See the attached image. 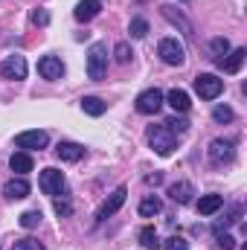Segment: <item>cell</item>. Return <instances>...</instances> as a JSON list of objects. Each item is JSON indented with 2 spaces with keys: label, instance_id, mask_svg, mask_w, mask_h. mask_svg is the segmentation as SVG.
I'll list each match as a JSON object with an SVG mask.
<instances>
[{
  "label": "cell",
  "instance_id": "16",
  "mask_svg": "<svg viewBox=\"0 0 247 250\" xmlns=\"http://www.w3.org/2000/svg\"><path fill=\"white\" fill-rule=\"evenodd\" d=\"M245 59H247V50H245V47L230 50V53L224 56V62H221L224 73H239V70H242V64H245Z\"/></svg>",
  "mask_w": 247,
  "mask_h": 250
},
{
  "label": "cell",
  "instance_id": "28",
  "mask_svg": "<svg viewBox=\"0 0 247 250\" xmlns=\"http://www.w3.org/2000/svg\"><path fill=\"white\" fill-rule=\"evenodd\" d=\"M212 120H215V123H230V120H233V108L215 105V108H212Z\"/></svg>",
  "mask_w": 247,
  "mask_h": 250
},
{
  "label": "cell",
  "instance_id": "6",
  "mask_svg": "<svg viewBox=\"0 0 247 250\" xmlns=\"http://www.w3.org/2000/svg\"><path fill=\"white\" fill-rule=\"evenodd\" d=\"M137 111L140 114H145V117H151V114H157L160 108H163V93L157 90V87H148V90H143L140 96H137Z\"/></svg>",
  "mask_w": 247,
  "mask_h": 250
},
{
  "label": "cell",
  "instance_id": "34",
  "mask_svg": "<svg viewBox=\"0 0 247 250\" xmlns=\"http://www.w3.org/2000/svg\"><path fill=\"white\" fill-rule=\"evenodd\" d=\"M218 248L221 250H233L236 248V239H233L230 233H218Z\"/></svg>",
  "mask_w": 247,
  "mask_h": 250
},
{
  "label": "cell",
  "instance_id": "17",
  "mask_svg": "<svg viewBox=\"0 0 247 250\" xmlns=\"http://www.w3.org/2000/svg\"><path fill=\"white\" fill-rule=\"evenodd\" d=\"M56 154H59L62 160H67V163H76V160L84 157V146H79V143H59Z\"/></svg>",
  "mask_w": 247,
  "mask_h": 250
},
{
  "label": "cell",
  "instance_id": "1",
  "mask_svg": "<svg viewBox=\"0 0 247 250\" xmlns=\"http://www.w3.org/2000/svg\"><path fill=\"white\" fill-rule=\"evenodd\" d=\"M145 137H148L151 148H154L160 157H169V154L175 151V146H178V137H175V134H172L166 125H148Z\"/></svg>",
  "mask_w": 247,
  "mask_h": 250
},
{
  "label": "cell",
  "instance_id": "4",
  "mask_svg": "<svg viewBox=\"0 0 247 250\" xmlns=\"http://www.w3.org/2000/svg\"><path fill=\"white\" fill-rule=\"evenodd\" d=\"M221 90H224V82H221L218 76H212V73L195 76V93H198L201 99H218Z\"/></svg>",
  "mask_w": 247,
  "mask_h": 250
},
{
  "label": "cell",
  "instance_id": "30",
  "mask_svg": "<svg viewBox=\"0 0 247 250\" xmlns=\"http://www.w3.org/2000/svg\"><path fill=\"white\" fill-rule=\"evenodd\" d=\"M163 125H166V128H169V131H172L175 137H181V134H186V128H189V123H186L184 117H181V120L175 117V120H169V123H163Z\"/></svg>",
  "mask_w": 247,
  "mask_h": 250
},
{
  "label": "cell",
  "instance_id": "31",
  "mask_svg": "<svg viewBox=\"0 0 247 250\" xmlns=\"http://www.w3.org/2000/svg\"><path fill=\"white\" fill-rule=\"evenodd\" d=\"M12 250H44V245L35 242V239H18V242L12 245Z\"/></svg>",
  "mask_w": 247,
  "mask_h": 250
},
{
  "label": "cell",
  "instance_id": "18",
  "mask_svg": "<svg viewBox=\"0 0 247 250\" xmlns=\"http://www.w3.org/2000/svg\"><path fill=\"white\" fill-rule=\"evenodd\" d=\"M192 195H195V189H192L189 181H181V184H172V187H169V198H172L175 204H189Z\"/></svg>",
  "mask_w": 247,
  "mask_h": 250
},
{
  "label": "cell",
  "instance_id": "21",
  "mask_svg": "<svg viewBox=\"0 0 247 250\" xmlns=\"http://www.w3.org/2000/svg\"><path fill=\"white\" fill-rule=\"evenodd\" d=\"M160 9H163V18H166V21H172V23H178V26L184 29L186 35H195V32H192V23L186 21V18L181 15V12H175V6H160Z\"/></svg>",
  "mask_w": 247,
  "mask_h": 250
},
{
  "label": "cell",
  "instance_id": "23",
  "mask_svg": "<svg viewBox=\"0 0 247 250\" xmlns=\"http://www.w3.org/2000/svg\"><path fill=\"white\" fill-rule=\"evenodd\" d=\"M209 53H212V62L221 67L224 56L230 53V41H227V38H212V41H209Z\"/></svg>",
  "mask_w": 247,
  "mask_h": 250
},
{
  "label": "cell",
  "instance_id": "8",
  "mask_svg": "<svg viewBox=\"0 0 247 250\" xmlns=\"http://www.w3.org/2000/svg\"><path fill=\"white\" fill-rule=\"evenodd\" d=\"M0 76L9 79V82L26 79V59H23V56H6V59L0 62Z\"/></svg>",
  "mask_w": 247,
  "mask_h": 250
},
{
  "label": "cell",
  "instance_id": "19",
  "mask_svg": "<svg viewBox=\"0 0 247 250\" xmlns=\"http://www.w3.org/2000/svg\"><path fill=\"white\" fill-rule=\"evenodd\" d=\"M9 166H12V172H18V178H23L26 172H32V157L26 151H15L9 157Z\"/></svg>",
  "mask_w": 247,
  "mask_h": 250
},
{
  "label": "cell",
  "instance_id": "35",
  "mask_svg": "<svg viewBox=\"0 0 247 250\" xmlns=\"http://www.w3.org/2000/svg\"><path fill=\"white\" fill-rule=\"evenodd\" d=\"M56 212H59V215H70V212H73V207H70L67 201H56Z\"/></svg>",
  "mask_w": 247,
  "mask_h": 250
},
{
  "label": "cell",
  "instance_id": "26",
  "mask_svg": "<svg viewBox=\"0 0 247 250\" xmlns=\"http://www.w3.org/2000/svg\"><path fill=\"white\" fill-rule=\"evenodd\" d=\"M18 221H21V227H23V230H32V227H38V224H41V212H38V209H29V212H23Z\"/></svg>",
  "mask_w": 247,
  "mask_h": 250
},
{
  "label": "cell",
  "instance_id": "11",
  "mask_svg": "<svg viewBox=\"0 0 247 250\" xmlns=\"http://www.w3.org/2000/svg\"><path fill=\"white\" fill-rule=\"evenodd\" d=\"M125 195H128V189H125V187L117 189V192H114V195H111V198H108V201L99 207V212H96V221H105V218H111V215H114V212H117V209L125 204Z\"/></svg>",
  "mask_w": 247,
  "mask_h": 250
},
{
  "label": "cell",
  "instance_id": "25",
  "mask_svg": "<svg viewBox=\"0 0 247 250\" xmlns=\"http://www.w3.org/2000/svg\"><path fill=\"white\" fill-rule=\"evenodd\" d=\"M239 215H242V207H233V209L227 212V218H221V221H215V224H212V233H215V236H218V233H224L230 224H236V221H239Z\"/></svg>",
  "mask_w": 247,
  "mask_h": 250
},
{
  "label": "cell",
  "instance_id": "3",
  "mask_svg": "<svg viewBox=\"0 0 247 250\" xmlns=\"http://www.w3.org/2000/svg\"><path fill=\"white\" fill-rule=\"evenodd\" d=\"M157 56L169 64V67H181L186 62V47L178 38H163L160 47H157Z\"/></svg>",
  "mask_w": 247,
  "mask_h": 250
},
{
  "label": "cell",
  "instance_id": "33",
  "mask_svg": "<svg viewBox=\"0 0 247 250\" xmlns=\"http://www.w3.org/2000/svg\"><path fill=\"white\" fill-rule=\"evenodd\" d=\"M29 21H32L35 26H47V23H50V12H47V9H32Z\"/></svg>",
  "mask_w": 247,
  "mask_h": 250
},
{
  "label": "cell",
  "instance_id": "10",
  "mask_svg": "<svg viewBox=\"0 0 247 250\" xmlns=\"http://www.w3.org/2000/svg\"><path fill=\"white\" fill-rule=\"evenodd\" d=\"M38 73H41L44 79H50V82H59L64 76V62L59 56H44V59L38 62Z\"/></svg>",
  "mask_w": 247,
  "mask_h": 250
},
{
  "label": "cell",
  "instance_id": "14",
  "mask_svg": "<svg viewBox=\"0 0 247 250\" xmlns=\"http://www.w3.org/2000/svg\"><path fill=\"white\" fill-rule=\"evenodd\" d=\"M3 195H6L9 201H21V198H26V195H29V184H26V178H12V181H6Z\"/></svg>",
  "mask_w": 247,
  "mask_h": 250
},
{
  "label": "cell",
  "instance_id": "5",
  "mask_svg": "<svg viewBox=\"0 0 247 250\" xmlns=\"http://www.w3.org/2000/svg\"><path fill=\"white\" fill-rule=\"evenodd\" d=\"M38 187H41V192L44 195H62L64 187H67V181H64V172H59V169H44L41 172V178H38Z\"/></svg>",
  "mask_w": 247,
  "mask_h": 250
},
{
  "label": "cell",
  "instance_id": "32",
  "mask_svg": "<svg viewBox=\"0 0 247 250\" xmlns=\"http://www.w3.org/2000/svg\"><path fill=\"white\" fill-rule=\"evenodd\" d=\"M166 250H189V245H186V239H181V236H169L166 242H160Z\"/></svg>",
  "mask_w": 247,
  "mask_h": 250
},
{
  "label": "cell",
  "instance_id": "9",
  "mask_svg": "<svg viewBox=\"0 0 247 250\" xmlns=\"http://www.w3.org/2000/svg\"><path fill=\"white\" fill-rule=\"evenodd\" d=\"M47 143H50V137H47V131H23V134H18L15 137V146L18 148H26V151H41V148H47Z\"/></svg>",
  "mask_w": 247,
  "mask_h": 250
},
{
  "label": "cell",
  "instance_id": "12",
  "mask_svg": "<svg viewBox=\"0 0 247 250\" xmlns=\"http://www.w3.org/2000/svg\"><path fill=\"white\" fill-rule=\"evenodd\" d=\"M99 12H102V0H79V3H76V9H73V15H76V21H79V23L93 21Z\"/></svg>",
  "mask_w": 247,
  "mask_h": 250
},
{
  "label": "cell",
  "instance_id": "29",
  "mask_svg": "<svg viewBox=\"0 0 247 250\" xmlns=\"http://www.w3.org/2000/svg\"><path fill=\"white\" fill-rule=\"evenodd\" d=\"M114 56H117V62H120V64H128V62H131V56H134V53H131V47H128L125 41H120V44L114 47Z\"/></svg>",
  "mask_w": 247,
  "mask_h": 250
},
{
  "label": "cell",
  "instance_id": "15",
  "mask_svg": "<svg viewBox=\"0 0 247 250\" xmlns=\"http://www.w3.org/2000/svg\"><path fill=\"white\" fill-rule=\"evenodd\" d=\"M195 207H198L201 215H215V212L224 207V195H215V192H212V195H201V201H198Z\"/></svg>",
  "mask_w": 247,
  "mask_h": 250
},
{
  "label": "cell",
  "instance_id": "2",
  "mask_svg": "<svg viewBox=\"0 0 247 250\" xmlns=\"http://www.w3.org/2000/svg\"><path fill=\"white\" fill-rule=\"evenodd\" d=\"M105 73H108V47L105 44H93L87 50V76L93 82H99V79H105Z\"/></svg>",
  "mask_w": 247,
  "mask_h": 250
},
{
  "label": "cell",
  "instance_id": "20",
  "mask_svg": "<svg viewBox=\"0 0 247 250\" xmlns=\"http://www.w3.org/2000/svg\"><path fill=\"white\" fill-rule=\"evenodd\" d=\"M82 111H84L87 117H102V114L108 111V105H105L99 96H84V99H82Z\"/></svg>",
  "mask_w": 247,
  "mask_h": 250
},
{
  "label": "cell",
  "instance_id": "22",
  "mask_svg": "<svg viewBox=\"0 0 247 250\" xmlns=\"http://www.w3.org/2000/svg\"><path fill=\"white\" fill-rule=\"evenodd\" d=\"M160 209H163V204H160L157 195H145V198L140 201V215H143V218H151V215H157Z\"/></svg>",
  "mask_w": 247,
  "mask_h": 250
},
{
  "label": "cell",
  "instance_id": "27",
  "mask_svg": "<svg viewBox=\"0 0 247 250\" xmlns=\"http://www.w3.org/2000/svg\"><path fill=\"white\" fill-rule=\"evenodd\" d=\"M128 32H131L134 38H145V35H148V21L134 18V21H131V26H128Z\"/></svg>",
  "mask_w": 247,
  "mask_h": 250
},
{
  "label": "cell",
  "instance_id": "24",
  "mask_svg": "<svg viewBox=\"0 0 247 250\" xmlns=\"http://www.w3.org/2000/svg\"><path fill=\"white\" fill-rule=\"evenodd\" d=\"M140 245H143L145 250H157L160 248L157 230H154V227H143V230H140Z\"/></svg>",
  "mask_w": 247,
  "mask_h": 250
},
{
  "label": "cell",
  "instance_id": "13",
  "mask_svg": "<svg viewBox=\"0 0 247 250\" xmlns=\"http://www.w3.org/2000/svg\"><path fill=\"white\" fill-rule=\"evenodd\" d=\"M166 102H169V108L175 111V114H186L189 108H192V102H189V93L181 90V87H175V90H169L166 96H163Z\"/></svg>",
  "mask_w": 247,
  "mask_h": 250
},
{
  "label": "cell",
  "instance_id": "36",
  "mask_svg": "<svg viewBox=\"0 0 247 250\" xmlns=\"http://www.w3.org/2000/svg\"><path fill=\"white\" fill-rule=\"evenodd\" d=\"M145 181H148V184H154V187H157V184H160V181H163V175H157V172H154V175H148V178H145Z\"/></svg>",
  "mask_w": 247,
  "mask_h": 250
},
{
  "label": "cell",
  "instance_id": "7",
  "mask_svg": "<svg viewBox=\"0 0 247 250\" xmlns=\"http://www.w3.org/2000/svg\"><path fill=\"white\" fill-rule=\"evenodd\" d=\"M233 157H236V146H233V140H212L209 143V160L215 163V166H224V163H233Z\"/></svg>",
  "mask_w": 247,
  "mask_h": 250
}]
</instances>
